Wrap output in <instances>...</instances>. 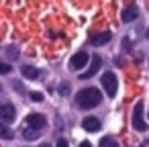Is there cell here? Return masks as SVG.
Returning a JSON list of instances; mask_svg holds the SVG:
<instances>
[{
	"mask_svg": "<svg viewBox=\"0 0 149 147\" xmlns=\"http://www.w3.org/2000/svg\"><path fill=\"white\" fill-rule=\"evenodd\" d=\"M76 102H78V106H80V108L90 110V108H96V106L102 102V94H100V90H98V88H84V90H80V92H78Z\"/></svg>",
	"mask_w": 149,
	"mask_h": 147,
	"instance_id": "obj_1",
	"label": "cell"
},
{
	"mask_svg": "<svg viewBox=\"0 0 149 147\" xmlns=\"http://www.w3.org/2000/svg\"><path fill=\"white\" fill-rule=\"evenodd\" d=\"M133 129L143 133L147 131V123H145V116H143V102H135V108H133Z\"/></svg>",
	"mask_w": 149,
	"mask_h": 147,
	"instance_id": "obj_2",
	"label": "cell"
},
{
	"mask_svg": "<svg viewBox=\"0 0 149 147\" xmlns=\"http://www.w3.org/2000/svg\"><path fill=\"white\" fill-rule=\"evenodd\" d=\"M86 65H90V55L86 51H78V53L72 55V59H70V70L72 72H80Z\"/></svg>",
	"mask_w": 149,
	"mask_h": 147,
	"instance_id": "obj_3",
	"label": "cell"
},
{
	"mask_svg": "<svg viewBox=\"0 0 149 147\" xmlns=\"http://www.w3.org/2000/svg\"><path fill=\"white\" fill-rule=\"evenodd\" d=\"M102 86H104L106 94L112 98V96L116 94V90H118V80H116V76H114L112 72H104V74H102Z\"/></svg>",
	"mask_w": 149,
	"mask_h": 147,
	"instance_id": "obj_4",
	"label": "cell"
},
{
	"mask_svg": "<svg viewBox=\"0 0 149 147\" xmlns=\"http://www.w3.org/2000/svg\"><path fill=\"white\" fill-rule=\"evenodd\" d=\"M100 65H102V59H100L98 55H94V57L90 59V65H88V70H86V72H82V74H80V78H82V80H88V78H92V76H94V74L100 70Z\"/></svg>",
	"mask_w": 149,
	"mask_h": 147,
	"instance_id": "obj_5",
	"label": "cell"
},
{
	"mask_svg": "<svg viewBox=\"0 0 149 147\" xmlns=\"http://www.w3.org/2000/svg\"><path fill=\"white\" fill-rule=\"evenodd\" d=\"M0 118L6 121V123L15 121L17 118V108L13 104H2V106H0Z\"/></svg>",
	"mask_w": 149,
	"mask_h": 147,
	"instance_id": "obj_6",
	"label": "cell"
},
{
	"mask_svg": "<svg viewBox=\"0 0 149 147\" xmlns=\"http://www.w3.org/2000/svg\"><path fill=\"white\" fill-rule=\"evenodd\" d=\"M27 125L33 127V129H43V127H45V116L39 114V112H31V114L27 116Z\"/></svg>",
	"mask_w": 149,
	"mask_h": 147,
	"instance_id": "obj_7",
	"label": "cell"
},
{
	"mask_svg": "<svg viewBox=\"0 0 149 147\" xmlns=\"http://www.w3.org/2000/svg\"><path fill=\"white\" fill-rule=\"evenodd\" d=\"M82 127H84V131H88V133H96V131H100V121H98L96 116H84Z\"/></svg>",
	"mask_w": 149,
	"mask_h": 147,
	"instance_id": "obj_8",
	"label": "cell"
},
{
	"mask_svg": "<svg viewBox=\"0 0 149 147\" xmlns=\"http://www.w3.org/2000/svg\"><path fill=\"white\" fill-rule=\"evenodd\" d=\"M137 17H139V8H137L135 4L127 6V8L123 10V15H120L123 23H133V21H137Z\"/></svg>",
	"mask_w": 149,
	"mask_h": 147,
	"instance_id": "obj_9",
	"label": "cell"
},
{
	"mask_svg": "<svg viewBox=\"0 0 149 147\" xmlns=\"http://www.w3.org/2000/svg\"><path fill=\"white\" fill-rule=\"evenodd\" d=\"M110 39H112V35H110V33H96V35H92V37L88 39V43L98 47V45H106Z\"/></svg>",
	"mask_w": 149,
	"mask_h": 147,
	"instance_id": "obj_10",
	"label": "cell"
},
{
	"mask_svg": "<svg viewBox=\"0 0 149 147\" xmlns=\"http://www.w3.org/2000/svg\"><path fill=\"white\" fill-rule=\"evenodd\" d=\"M21 72H23V76L27 78V80H35V78H39V70L37 68H33V65H23L21 68Z\"/></svg>",
	"mask_w": 149,
	"mask_h": 147,
	"instance_id": "obj_11",
	"label": "cell"
},
{
	"mask_svg": "<svg viewBox=\"0 0 149 147\" xmlns=\"http://www.w3.org/2000/svg\"><path fill=\"white\" fill-rule=\"evenodd\" d=\"M25 139L27 141H33V139H39V135H41V131L39 129H33V127H29V129H25Z\"/></svg>",
	"mask_w": 149,
	"mask_h": 147,
	"instance_id": "obj_12",
	"label": "cell"
},
{
	"mask_svg": "<svg viewBox=\"0 0 149 147\" xmlns=\"http://www.w3.org/2000/svg\"><path fill=\"white\" fill-rule=\"evenodd\" d=\"M13 137H15V133H13L4 123H0V139H6V141H8V139H13Z\"/></svg>",
	"mask_w": 149,
	"mask_h": 147,
	"instance_id": "obj_13",
	"label": "cell"
},
{
	"mask_svg": "<svg viewBox=\"0 0 149 147\" xmlns=\"http://www.w3.org/2000/svg\"><path fill=\"white\" fill-rule=\"evenodd\" d=\"M100 147H118V143H116V141H112L110 137H102Z\"/></svg>",
	"mask_w": 149,
	"mask_h": 147,
	"instance_id": "obj_14",
	"label": "cell"
},
{
	"mask_svg": "<svg viewBox=\"0 0 149 147\" xmlns=\"http://www.w3.org/2000/svg\"><path fill=\"white\" fill-rule=\"evenodd\" d=\"M6 53H8V57H10V59H17V57L21 55V53H19V47H17V45H10V47L6 49Z\"/></svg>",
	"mask_w": 149,
	"mask_h": 147,
	"instance_id": "obj_15",
	"label": "cell"
},
{
	"mask_svg": "<svg viewBox=\"0 0 149 147\" xmlns=\"http://www.w3.org/2000/svg\"><path fill=\"white\" fill-rule=\"evenodd\" d=\"M10 70H13V65H8V63H4V61H0V74H10Z\"/></svg>",
	"mask_w": 149,
	"mask_h": 147,
	"instance_id": "obj_16",
	"label": "cell"
},
{
	"mask_svg": "<svg viewBox=\"0 0 149 147\" xmlns=\"http://www.w3.org/2000/svg\"><path fill=\"white\" fill-rule=\"evenodd\" d=\"M29 96H31L33 102H41V100H43V94H41V92H31Z\"/></svg>",
	"mask_w": 149,
	"mask_h": 147,
	"instance_id": "obj_17",
	"label": "cell"
},
{
	"mask_svg": "<svg viewBox=\"0 0 149 147\" xmlns=\"http://www.w3.org/2000/svg\"><path fill=\"white\" fill-rule=\"evenodd\" d=\"M55 147H70V143H68L63 137H59V139H57V143H55Z\"/></svg>",
	"mask_w": 149,
	"mask_h": 147,
	"instance_id": "obj_18",
	"label": "cell"
},
{
	"mask_svg": "<svg viewBox=\"0 0 149 147\" xmlns=\"http://www.w3.org/2000/svg\"><path fill=\"white\" fill-rule=\"evenodd\" d=\"M59 94H70V86L68 84H61L59 86Z\"/></svg>",
	"mask_w": 149,
	"mask_h": 147,
	"instance_id": "obj_19",
	"label": "cell"
},
{
	"mask_svg": "<svg viewBox=\"0 0 149 147\" xmlns=\"http://www.w3.org/2000/svg\"><path fill=\"white\" fill-rule=\"evenodd\" d=\"M13 86H15V88H17L19 92H25V88H23V84H13Z\"/></svg>",
	"mask_w": 149,
	"mask_h": 147,
	"instance_id": "obj_20",
	"label": "cell"
},
{
	"mask_svg": "<svg viewBox=\"0 0 149 147\" xmlns=\"http://www.w3.org/2000/svg\"><path fill=\"white\" fill-rule=\"evenodd\" d=\"M80 147H92V143H90V141H82Z\"/></svg>",
	"mask_w": 149,
	"mask_h": 147,
	"instance_id": "obj_21",
	"label": "cell"
},
{
	"mask_svg": "<svg viewBox=\"0 0 149 147\" xmlns=\"http://www.w3.org/2000/svg\"><path fill=\"white\" fill-rule=\"evenodd\" d=\"M39 147H51V145H49V143H47V145H39Z\"/></svg>",
	"mask_w": 149,
	"mask_h": 147,
	"instance_id": "obj_22",
	"label": "cell"
},
{
	"mask_svg": "<svg viewBox=\"0 0 149 147\" xmlns=\"http://www.w3.org/2000/svg\"><path fill=\"white\" fill-rule=\"evenodd\" d=\"M145 35H147V39H149V29H147V33H145Z\"/></svg>",
	"mask_w": 149,
	"mask_h": 147,
	"instance_id": "obj_23",
	"label": "cell"
},
{
	"mask_svg": "<svg viewBox=\"0 0 149 147\" xmlns=\"http://www.w3.org/2000/svg\"><path fill=\"white\" fill-rule=\"evenodd\" d=\"M0 90H2V86H0Z\"/></svg>",
	"mask_w": 149,
	"mask_h": 147,
	"instance_id": "obj_24",
	"label": "cell"
},
{
	"mask_svg": "<svg viewBox=\"0 0 149 147\" xmlns=\"http://www.w3.org/2000/svg\"><path fill=\"white\" fill-rule=\"evenodd\" d=\"M141 147H143V145H141Z\"/></svg>",
	"mask_w": 149,
	"mask_h": 147,
	"instance_id": "obj_25",
	"label": "cell"
}]
</instances>
